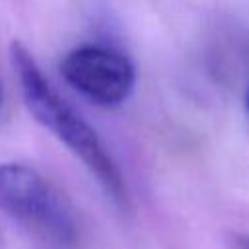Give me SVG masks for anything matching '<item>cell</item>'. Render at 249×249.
<instances>
[{"label":"cell","instance_id":"obj_1","mask_svg":"<svg viewBox=\"0 0 249 249\" xmlns=\"http://www.w3.org/2000/svg\"><path fill=\"white\" fill-rule=\"evenodd\" d=\"M10 58L14 72L18 74L25 105L37 123L49 128L58 140H62L88 165V169L117 202H124L126 189L123 175L111 156L105 152L97 132L51 88L33 54L19 41L12 43Z\"/></svg>","mask_w":249,"mask_h":249},{"label":"cell","instance_id":"obj_4","mask_svg":"<svg viewBox=\"0 0 249 249\" xmlns=\"http://www.w3.org/2000/svg\"><path fill=\"white\" fill-rule=\"evenodd\" d=\"M230 249H249V233H230Z\"/></svg>","mask_w":249,"mask_h":249},{"label":"cell","instance_id":"obj_6","mask_svg":"<svg viewBox=\"0 0 249 249\" xmlns=\"http://www.w3.org/2000/svg\"><path fill=\"white\" fill-rule=\"evenodd\" d=\"M247 111H249V89H247Z\"/></svg>","mask_w":249,"mask_h":249},{"label":"cell","instance_id":"obj_3","mask_svg":"<svg viewBox=\"0 0 249 249\" xmlns=\"http://www.w3.org/2000/svg\"><path fill=\"white\" fill-rule=\"evenodd\" d=\"M60 72L74 89L103 107L126 101L136 82L132 62L123 53L101 45H82L70 51Z\"/></svg>","mask_w":249,"mask_h":249},{"label":"cell","instance_id":"obj_5","mask_svg":"<svg viewBox=\"0 0 249 249\" xmlns=\"http://www.w3.org/2000/svg\"><path fill=\"white\" fill-rule=\"evenodd\" d=\"M2 101H4V89H2V86H0V105H2Z\"/></svg>","mask_w":249,"mask_h":249},{"label":"cell","instance_id":"obj_2","mask_svg":"<svg viewBox=\"0 0 249 249\" xmlns=\"http://www.w3.org/2000/svg\"><path fill=\"white\" fill-rule=\"evenodd\" d=\"M0 210L58 241L74 237L70 212L39 171L23 163H0Z\"/></svg>","mask_w":249,"mask_h":249}]
</instances>
